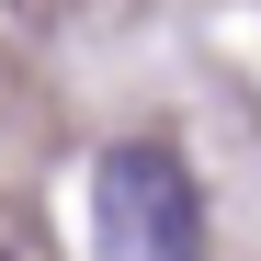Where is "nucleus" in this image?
<instances>
[{
	"instance_id": "obj_1",
	"label": "nucleus",
	"mask_w": 261,
	"mask_h": 261,
	"mask_svg": "<svg viewBox=\"0 0 261 261\" xmlns=\"http://www.w3.org/2000/svg\"><path fill=\"white\" fill-rule=\"evenodd\" d=\"M91 239L102 261H204V193L170 148H102L91 170Z\"/></svg>"
}]
</instances>
